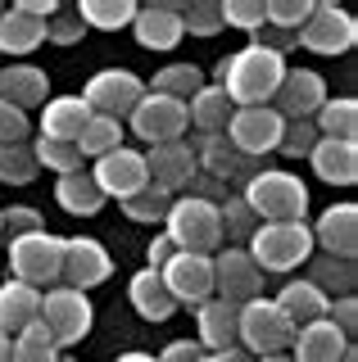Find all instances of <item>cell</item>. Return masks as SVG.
I'll return each mask as SVG.
<instances>
[{"label": "cell", "instance_id": "484cf974", "mask_svg": "<svg viewBox=\"0 0 358 362\" xmlns=\"http://www.w3.org/2000/svg\"><path fill=\"white\" fill-rule=\"evenodd\" d=\"M277 308H282L295 326H308V322H322L327 317V308H331V299L322 294L318 286H313L308 276H290L282 290H277Z\"/></svg>", "mask_w": 358, "mask_h": 362}, {"label": "cell", "instance_id": "ba28073f", "mask_svg": "<svg viewBox=\"0 0 358 362\" xmlns=\"http://www.w3.org/2000/svg\"><path fill=\"white\" fill-rule=\"evenodd\" d=\"M358 41V18L345 5H331V0H313V14L299 28V45L313 54H350Z\"/></svg>", "mask_w": 358, "mask_h": 362}, {"label": "cell", "instance_id": "74e56055", "mask_svg": "<svg viewBox=\"0 0 358 362\" xmlns=\"http://www.w3.org/2000/svg\"><path fill=\"white\" fill-rule=\"evenodd\" d=\"M32 158H37V168H50L54 177H69V173H82L86 158L77 154V145L69 141H46V136H37L32 141Z\"/></svg>", "mask_w": 358, "mask_h": 362}, {"label": "cell", "instance_id": "c3c4849f", "mask_svg": "<svg viewBox=\"0 0 358 362\" xmlns=\"http://www.w3.org/2000/svg\"><path fill=\"white\" fill-rule=\"evenodd\" d=\"M28 132H32V118L23 109H14V105H5L0 100V145H14V141H28Z\"/></svg>", "mask_w": 358, "mask_h": 362}, {"label": "cell", "instance_id": "ab89813d", "mask_svg": "<svg viewBox=\"0 0 358 362\" xmlns=\"http://www.w3.org/2000/svg\"><path fill=\"white\" fill-rule=\"evenodd\" d=\"M168 204H173V195H168V190H159V186L150 181V186H141L132 199H122V213H127L132 222H150V226H154V222H163Z\"/></svg>", "mask_w": 358, "mask_h": 362}, {"label": "cell", "instance_id": "8992f818", "mask_svg": "<svg viewBox=\"0 0 358 362\" xmlns=\"http://www.w3.org/2000/svg\"><path fill=\"white\" fill-rule=\"evenodd\" d=\"M290 339H295V322L277 308L272 299H250L236 308V344L254 358H267V354H286Z\"/></svg>", "mask_w": 358, "mask_h": 362}, {"label": "cell", "instance_id": "7402d4cb", "mask_svg": "<svg viewBox=\"0 0 358 362\" xmlns=\"http://www.w3.org/2000/svg\"><path fill=\"white\" fill-rule=\"evenodd\" d=\"M354 339L340 335L335 326L322 317V322H308V326H295V339H290L286 354L295 362H340V354L350 349Z\"/></svg>", "mask_w": 358, "mask_h": 362}, {"label": "cell", "instance_id": "ffe728a7", "mask_svg": "<svg viewBox=\"0 0 358 362\" xmlns=\"http://www.w3.org/2000/svg\"><path fill=\"white\" fill-rule=\"evenodd\" d=\"M0 100L14 109H41L50 100V73L37 64H0Z\"/></svg>", "mask_w": 358, "mask_h": 362}, {"label": "cell", "instance_id": "681fc988", "mask_svg": "<svg viewBox=\"0 0 358 362\" xmlns=\"http://www.w3.org/2000/svg\"><path fill=\"white\" fill-rule=\"evenodd\" d=\"M327 322H331L340 335H350V339H354V331H358V299H354V294H345V299H331Z\"/></svg>", "mask_w": 358, "mask_h": 362}, {"label": "cell", "instance_id": "60d3db41", "mask_svg": "<svg viewBox=\"0 0 358 362\" xmlns=\"http://www.w3.org/2000/svg\"><path fill=\"white\" fill-rule=\"evenodd\" d=\"M313 14V0H263V18L267 28H282V32H299Z\"/></svg>", "mask_w": 358, "mask_h": 362}, {"label": "cell", "instance_id": "680465c9", "mask_svg": "<svg viewBox=\"0 0 358 362\" xmlns=\"http://www.w3.org/2000/svg\"><path fill=\"white\" fill-rule=\"evenodd\" d=\"M54 362H73V358H64V354H59V358H54Z\"/></svg>", "mask_w": 358, "mask_h": 362}, {"label": "cell", "instance_id": "cb8c5ba5", "mask_svg": "<svg viewBox=\"0 0 358 362\" xmlns=\"http://www.w3.org/2000/svg\"><path fill=\"white\" fill-rule=\"evenodd\" d=\"M308 163L318 173V181H327V186H354L358 181V141H327V136H318Z\"/></svg>", "mask_w": 358, "mask_h": 362}, {"label": "cell", "instance_id": "4dcf8cb0", "mask_svg": "<svg viewBox=\"0 0 358 362\" xmlns=\"http://www.w3.org/2000/svg\"><path fill=\"white\" fill-rule=\"evenodd\" d=\"M54 199H59V209L73 213V218H96V213L105 209V195H100V186L91 181L86 168L54 181Z\"/></svg>", "mask_w": 358, "mask_h": 362}, {"label": "cell", "instance_id": "2e32d148", "mask_svg": "<svg viewBox=\"0 0 358 362\" xmlns=\"http://www.w3.org/2000/svg\"><path fill=\"white\" fill-rule=\"evenodd\" d=\"M145 154V173H150V181L159 190H168V195H186V186L195 181L200 173V163H195V150H191V141H163V145H150V150H141Z\"/></svg>", "mask_w": 358, "mask_h": 362}, {"label": "cell", "instance_id": "91938a15", "mask_svg": "<svg viewBox=\"0 0 358 362\" xmlns=\"http://www.w3.org/2000/svg\"><path fill=\"white\" fill-rule=\"evenodd\" d=\"M0 9H5V5H0Z\"/></svg>", "mask_w": 358, "mask_h": 362}, {"label": "cell", "instance_id": "7a4b0ae2", "mask_svg": "<svg viewBox=\"0 0 358 362\" xmlns=\"http://www.w3.org/2000/svg\"><path fill=\"white\" fill-rule=\"evenodd\" d=\"M241 199L259 222H308V186L286 168H254Z\"/></svg>", "mask_w": 358, "mask_h": 362}, {"label": "cell", "instance_id": "7dc6e473", "mask_svg": "<svg viewBox=\"0 0 358 362\" xmlns=\"http://www.w3.org/2000/svg\"><path fill=\"white\" fill-rule=\"evenodd\" d=\"M28 231H41V213L32 209V204H9V209H0V235H28Z\"/></svg>", "mask_w": 358, "mask_h": 362}, {"label": "cell", "instance_id": "6da1fadb", "mask_svg": "<svg viewBox=\"0 0 358 362\" xmlns=\"http://www.w3.org/2000/svg\"><path fill=\"white\" fill-rule=\"evenodd\" d=\"M286 54H277V50H267V45L259 41H250V45H241L236 54H227V59H218V82L227 90V100L236 109H254V105H272V95H277V86H282V77H286Z\"/></svg>", "mask_w": 358, "mask_h": 362}, {"label": "cell", "instance_id": "f6af8a7d", "mask_svg": "<svg viewBox=\"0 0 358 362\" xmlns=\"http://www.w3.org/2000/svg\"><path fill=\"white\" fill-rule=\"evenodd\" d=\"M218 218H222V235H241V240H250V231L259 226V218L250 213V204L241 195H227L218 204Z\"/></svg>", "mask_w": 358, "mask_h": 362}, {"label": "cell", "instance_id": "d4e9b609", "mask_svg": "<svg viewBox=\"0 0 358 362\" xmlns=\"http://www.w3.org/2000/svg\"><path fill=\"white\" fill-rule=\"evenodd\" d=\"M86 118H91V109H86L82 95H50L46 105H41V136L46 141H77L86 127Z\"/></svg>", "mask_w": 358, "mask_h": 362}, {"label": "cell", "instance_id": "9a60e30c", "mask_svg": "<svg viewBox=\"0 0 358 362\" xmlns=\"http://www.w3.org/2000/svg\"><path fill=\"white\" fill-rule=\"evenodd\" d=\"M91 181L100 186V195H105V199H118V204L132 199L141 186H150L145 154H141V150H127V145H118V150H109L105 158H96Z\"/></svg>", "mask_w": 358, "mask_h": 362}, {"label": "cell", "instance_id": "30bf717a", "mask_svg": "<svg viewBox=\"0 0 358 362\" xmlns=\"http://www.w3.org/2000/svg\"><path fill=\"white\" fill-rule=\"evenodd\" d=\"M145 95V77H137L132 68H100L91 82L82 86V100L91 113H105V118H127L137 109V100Z\"/></svg>", "mask_w": 358, "mask_h": 362}, {"label": "cell", "instance_id": "f1b7e54d", "mask_svg": "<svg viewBox=\"0 0 358 362\" xmlns=\"http://www.w3.org/2000/svg\"><path fill=\"white\" fill-rule=\"evenodd\" d=\"M127 299H132V308H137L145 322H168V317L177 313V303H173V294H168L163 286V276L154 267H141L137 276L127 281Z\"/></svg>", "mask_w": 358, "mask_h": 362}, {"label": "cell", "instance_id": "6f0895ef", "mask_svg": "<svg viewBox=\"0 0 358 362\" xmlns=\"http://www.w3.org/2000/svg\"><path fill=\"white\" fill-rule=\"evenodd\" d=\"M340 362H358V349L350 344V349H345V354H340Z\"/></svg>", "mask_w": 358, "mask_h": 362}, {"label": "cell", "instance_id": "f546056e", "mask_svg": "<svg viewBox=\"0 0 358 362\" xmlns=\"http://www.w3.org/2000/svg\"><path fill=\"white\" fill-rule=\"evenodd\" d=\"M231 109H236V105L227 100V90L214 86V82H204L191 100H186V118H191V127H195L200 136H218V132H227Z\"/></svg>", "mask_w": 358, "mask_h": 362}, {"label": "cell", "instance_id": "816d5d0a", "mask_svg": "<svg viewBox=\"0 0 358 362\" xmlns=\"http://www.w3.org/2000/svg\"><path fill=\"white\" fill-rule=\"evenodd\" d=\"M173 254H177V245H173V240H168V235L159 231V235L150 240V249H145V267H154V272H159V267H163Z\"/></svg>", "mask_w": 358, "mask_h": 362}, {"label": "cell", "instance_id": "5bb4252c", "mask_svg": "<svg viewBox=\"0 0 358 362\" xmlns=\"http://www.w3.org/2000/svg\"><path fill=\"white\" fill-rule=\"evenodd\" d=\"M64 286L73 290H96L105 286L109 276H114V258H109V249L96 240V235H69L64 240V267H59Z\"/></svg>", "mask_w": 358, "mask_h": 362}, {"label": "cell", "instance_id": "f907efd6", "mask_svg": "<svg viewBox=\"0 0 358 362\" xmlns=\"http://www.w3.org/2000/svg\"><path fill=\"white\" fill-rule=\"evenodd\" d=\"M200 354H204L200 339H173V344L159 354V362H200Z\"/></svg>", "mask_w": 358, "mask_h": 362}, {"label": "cell", "instance_id": "83f0119b", "mask_svg": "<svg viewBox=\"0 0 358 362\" xmlns=\"http://www.w3.org/2000/svg\"><path fill=\"white\" fill-rule=\"evenodd\" d=\"M37 45H46V23L23 14V9H0V54H9V59H23L32 54Z\"/></svg>", "mask_w": 358, "mask_h": 362}, {"label": "cell", "instance_id": "3957f363", "mask_svg": "<svg viewBox=\"0 0 358 362\" xmlns=\"http://www.w3.org/2000/svg\"><path fill=\"white\" fill-rule=\"evenodd\" d=\"M313 231L308 222H259L250 231V240H245V254L254 258V267L263 272V276H286V272H295L299 263H308L313 258Z\"/></svg>", "mask_w": 358, "mask_h": 362}, {"label": "cell", "instance_id": "836d02e7", "mask_svg": "<svg viewBox=\"0 0 358 362\" xmlns=\"http://www.w3.org/2000/svg\"><path fill=\"white\" fill-rule=\"evenodd\" d=\"M77 18L91 32H122L137 18V0H77Z\"/></svg>", "mask_w": 358, "mask_h": 362}, {"label": "cell", "instance_id": "d6a6232c", "mask_svg": "<svg viewBox=\"0 0 358 362\" xmlns=\"http://www.w3.org/2000/svg\"><path fill=\"white\" fill-rule=\"evenodd\" d=\"M308 281L318 286L327 299H345V294H354V281H358V267L354 258H331V254H313L308 258Z\"/></svg>", "mask_w": 358, "mask_h": 362}, {"label": "cell", "instance_id": "7c38bea8", "mask_svg": "<svg viewBox=\"0 0 358 362\" xmlns=\"http://www.w3.org/2000/svg\"><path fill=\"white\" fill-rule=\"evenodd\" d=\"M159 276H163L177 308H200L204 299H214V258L209 254H182L177 249L159 267Z\"/></svg>", "mask_w": 358, "mask_h": 362}, {"label": "cell", "instance_id": "9f6ffc18", "mask_svg": "<svg viewBox=\"0 0 358 362\" xmlns=\"http://www.w3.org/2000/svg\"><path fill=\"white\" fill-rule=\"evenodd\" d=\"M259 362H295L290 354H267V358H259Z\"/></svg>", "mask_w": 358, "mask_h": 362}, {"label": "cell", "instance_id": "8d00e7d4", "mask_svg": "<svg viewBox=\"0 0 358 362\" xmlns=\"http://www.w3.org/2000/svg\"><path fill=\"white\" fill-rule=\"evenodd\" d=\"M59 358V344L50 339V331L41 322L23 326L14 339H9V362H54Z\"/></svg>", "mask_w": 358, "mask_h": 362}, {"label": "cell", "instance_id": "bcb514c9", "mask_svg": "<svg viewBox=\"0 0 358 362\" xmlns=\"http://www.w3.org/2000/svg\"><path fill=\"white\" fill-rule=\"evenodd\" d=\"M86 37V28H82V18H77V9L73 5H59L50 14V23H46V41L50 45H77Z\"/></svg>", "mask_w": 358, "mask_h": 362}, {"label": "cell", "instance_id": "ac0fdd59", "mask_svg": "<svg viewBox=\"0 0 358 362\" xmlns=\"http://www.w3.org/2000/svg\"><path fill=\"white\" fill-rule=\"evenodd\" d=\"M308 231H313V245H322V254L354 258L358 254V204L340 199V204H331V209H322Z\"/></svg>", "mask_w": 358, "mask_h": 362}, {"label": "cell", "instance_id": "9c48e42d", "mask_svg": "<svg viewBox=\"0 0 358 362\" xmlns=\"http://www.w3.org/2000/svg\"><path fill=\"white\" fill-rule=\"evenodd\" d=\"M127 127L141 136L145 145H163V141H182L191 132V118H186L182 100H168L159 90H145L137 100V109L127 113Z\"/></svg>", "mask_w": 358, "mask_h": 362}, {"label": "cell", "instance_id": "4316f807", "mask_svg": "<svg viewBox=\"0 0 358 362\" xmlns=\"http://www.w3.org/2000/svg\"><path fill=\"white\" fill-rule=\"evenodd\" d=\"M37 313H41V290H32V286H23V281H14V276L0 281V331L9 339L23 331V326L37 322Z\"/></svg>", "mask_w": 358, "mask_h": 362}, {"label": "cell", "instance_id": "e575fe53", "mask_svg": "<svg viewBox=\"0 0 358 362\" xmlns=\"http://www.w3.org/2000/svg\"><path fill=\"white\" fill-rule=\"evenodd\" d=\"M77 154L82 158H105L109 150H118L122 145V122L118 118H105V113H91V118H86V127H82V136H77Z\"/></svg>", "mask_w": 358, "mask_h": 362}, {"label": "cell", "instance_id": "5b68a950", "mask_svg": "<svg viewBox=\"0 0 358 362\" xmlns=\"http://www.w3.org/2000/svg\"><path fill=\"white\" fill-rule=\"evenodd\" d=\"M37 322L50 331V339L59 344V354H64V349H73V344H82V339L91 335V326H96L91 294H82V290H73V286H50V290H41V313H37Z\"/></svg>", "mask_w": 358, "mask_h": 362}, {"label": "cell", "instance_id": "db71d44e", "mask_svg": "<svg viewBox=\"0 0 358 362\" xmlns=\"http://www.w3.org/2000/svg\"><path fill=\"white\" fill-rule=\"evenodd\" d=\"M114 362H159L154 354H141V349H132V354H118Z\"/></svg>", "mask_w": 358, "mask_h": 362}, {"label": "cell", "instance_id": "11a10c76", "mask_svg": "<svg viewBox=\"0 0 358 362\" xmlns=\"http://www.w3.org/2000/svg\"><path fill=\"white\" fill-rule=\"evenodd\" d=\"M0 362H9V335L0 331Z\"/></svg>", "mask_w": 358, "mask_h": 362}, {"label": "cell", "instance_id": "e0dca14e", "mask_svg": "<svg viewBox=\"0 0 358 362\" xmlns=\"http://www.w3.org/2000/svg\"><path fill=\"white\" fill-rule=\"evenodd\" d=\"M322 105H327V77L313 73V68H286L282 86L272 95V109L286 122H299V118H313Z\"/></svg>", "mask_w": 358, "mask_h": 362}, {"label": "cell", "instance_id": "7bdbcfd3", "mask_svg": "<svg viewBox=\"0 0 358 362\" xmlns=\"http://www.w3.org/2000/svg\"><path fill=\"white\" fill-rule=\"evenodd\" d=\"M222 9V28H241V32H263V0H218Z\"/></svg>", "mask_w": 358, "mask_h": 362}, {"label": "cell", "instance_id": "52a82bcc", "mask_svg": "<svg viewBox=\"0 0 358 362\" xmlns=\"http://www.w3.org/2000/svg\"><path fill=\"white\" fill-rule=\"evenodd\" d=\"M59 267H64V235L41 226V231H28V235L9 240V276L23 281V286L50 290L59 281Z\"/></svg>", "mask_w": 358, "mask_h": 362}, {"label": "cell", "instance_id": "d590c367", "mask_svg": "<svg viewBox=\"0 0 358 362\" xmlns=\"http://www.w3.org/2000/svg\"><path fill=\"white\" fill-rule=\"evenodd\" d=\"M209 77H204V68H195V64H168V68H159V73L150 77V86L145 90H159V95H168V100H191L200 86H204Z\"/></svg>", "mask_w": 358, "mask_h": 362}, {"label": "cell", "instance_id": "277c9868", "mask_svg": "<svg viewBox=\"0 0 358 362\" xmlns=\"http://www.w3.org/2000/svg\"><path fill=\"white\" fill-rule=\"evenodd\" d=\"M163 235L173 240L182 254H218L222 249V218L218 204L195 199V195H177L163 213Z\"/></svg>", "mask_w": 358, "mask_h": 362}, {"label": "cell", "instance_id": "f35d334b", "mask_svg": "<svg viewBox=\"0 0 358 362\" xmlns=\"http://www.w3.org/2000/svg\"><path fill=\"white\" fill-rule=\"evenodd\" d=\"M37 158H32V141H14V145H0V181L5 186H28L37 177Z\"/></svg>", "mask_w": 358, "mask_h": 362}, {"label": "cell", "instance_id": "d6986e66", "mask_svg": "<svg viewBox=\"0 0 358 362\" xmlns=\"http://www.w3.org/2000/svg\"><path fill=\"white\" fill-rule=\"evenodd\" d=\"M132 32H137L141 50H173L182 45V5L168 0V5H137V18H132Z\"/></svg>", "mask_w": 358, "mask_h": 362}, {"label": "cell", "instance_id": "b9f144b4", "mask_svg": "<svg viewBox=\"0 0 358 362\" xmlns=\"http://www.w3.org/2000/svg\"><path fill=\"white\" fill-rule=\"evenodd\" d=\"M182 32H191V37H218V32H222L218 0H195V5H182Z\"/></svg>", "mask_w": 358, "mask_h": 362}, {"label": "cell", "instance_id": "4fadbf2b", "mask_svg": "<svg viewBox=\"0 0 358 362\" xmlns=\"http://www.w3.org/2000/svg\"><path fill=\"white\" fill-rule=\"evenodd\" d=\"M282 127L286 118L277 113L272 105H254V109H231V122H227V141L236 145L245 158L259 163L263 154H277V141H282Z\"/></svg>", "mask_w": 358, "mask_h": 362}, {"label": "cell", "instance_id": "f5cc1de1", "mask_svg": "<svg viewBox=\"0 0 358 362\" xmlns=\"http://www.w3.org/2000/svg\"><path fill=\"white\" fill-rule=\"evenodd\" d=\"M200 362H250L245 349H227V354H200Z\"/></svg>", "mask_w": 358, "mask_h": 362}, {"label": "cell", "instance_id": "1f68e13d", "mask_svg": "<svg viewBox=\"0 0 358 362\" xmlns=\"http://www.w3.org/2000/svg\"><path fill=\"white\" fill-rule=\"evenodd\" d=\"M313 127L327 141H358V100L354 95H327V105L313 113Z\"/></svg>", "mask_w": 358, "mask_h": 362}, {"label": "cell", "instance_id": "603a6c76", "mask_svg": "<svg viewBox=\"0 0 358 362\" xmlns=\"http://www.w3.org/2000/svg\"><path fill=\"white\" fill-rule=\"evenodd\" d=\"M195 331H200V349L204 354H227L236 344V303L227 299H204L195 308Z\"/></svg>", "mask_w": 358, "mask_h": 362}, {"label": "cell", "instance_id": "ee69618b", "mask_svg": "<svg viewBox=\"0 0 358 362\" xmlns=\"http://www.w3.org/2000/svg\"><path fill=\"white\" fill-rule=\"evenodd\" d=\"M313 145H318V127H313V118H299V122H286V127H282L277 154H286V158H308Z\"/></svg>", "mask_w": 358, "mask_h": 362}, {"label": "cell", "instance_id": "8fae6325", "mask_svg": "<svg viewBox=\"0 0 358 362\" xmlns=\"http://www.w3.org/2000/svg\"><path fill=\"white\" fill-rule=\"evenodd\" d=\"M214 258V299H227V303H250L263 294V272L254 267V258L245 254V245H222Z\"/></svg>", "mask_w": 358, "mask_h": 362}, {"label": "cell", "instance_id": "44dd1931", "mask_svg": "<svg viewBox=\"0 0 358 362\" xmlns=\"http://www.w3.org/2000/svg\"><path fill=\"white\" fill-rule=\"evenodd\" d=\"M191 150H195V163H200V173H204V177L227 181V177H250V173H254V158H245L236 145L227 141V132H218V136H195Z\"/></svg>", "mask_w": 358, "mask_h": 362}]
</instances>
